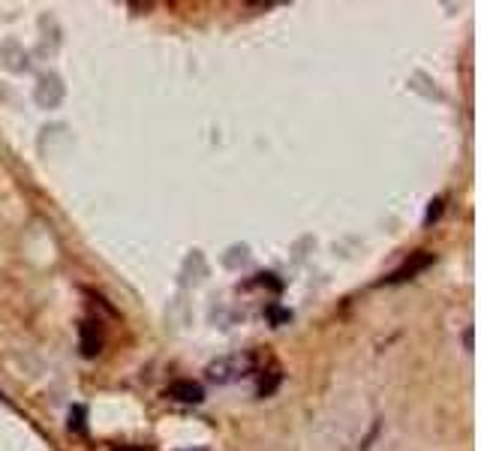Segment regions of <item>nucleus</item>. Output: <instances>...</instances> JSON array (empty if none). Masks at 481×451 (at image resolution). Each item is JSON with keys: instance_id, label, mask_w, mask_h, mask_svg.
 <instances>
[{"instance_id": "nucleus-2", "label": "nucleus", "mask_w": 481, "mask_h": 451, "mask_svg": "<svg viewBox=\"0 0 481 451\" xmlns=\"http://www.w3.org/2000/svg\"><path fill=\"white\" fill-rule=\"evenodd\" d=\"M165 395L181 400V404H202V400H205V388L198 382L181 380V382H172L169 388H165Z\"/></svg>"}, {"instance_id": "nucleus-1", "label": "nucleus", "mask_w": 481, "mask_h": 451, "mask_svg": "<svg viewBox=\"0 0 481 451\" xmlns=\"http://www.w3.org/2000/svg\"><path fill=\"white\" fill-rule=\"evenodd\" d=\"M208 380L217 382V385H229V382H238L244 376L253 373V355L247 352H238V355H226V358H217L214 364H208Z\"/></svg>"}, {"instance_id": "nucleus-3", "label": "nucleus", "mask_w": 481, "mask_h": 451, "mask_svg": "<svg viewBox=\"0 0 481 451\" xmlns=\"http://www.w3.org/2000/svg\"><path fill=\"white\" fill-rule=\"evenodd\" d=\"M430 262H434V259H430V256H418V259H416V265H409V262H406V265H403L401 271H394V274L388 277V280H392V283H401V280H406V277H409V274H416V271L427 268Z\"/></svg>"}]
</instances>
